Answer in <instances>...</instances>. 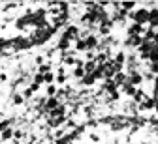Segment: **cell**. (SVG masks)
Returning a JSON list of instances; mask_svg holds the SVG:
<instances>
[{
  "mask_svg": "<svg viewBox=\"0 0 158 144\" xmlns=\"http://www.w3.org/2000/svg\"><path fill=\"white\" fill-rule=\"evenodd\" d=\"M124 8H134V2H124Z\"/></svg>",
  "mask_w": 158,
  "mask_h": 144,
  "instance_id": "obj_3",
  "label": "cell"
},
{
  "mask_svg": "<svg viewBox=\"0 0 158 144\" xmlns=\"http://www.w3.org/2000/svg\"><path fill=\"white\" fill-rule=\"evenodd\" d=\"M135 23H139V25H145V23H149V11H147L145 8H141L139 11L135 13Z\"/></svg>",
  "mask_w": 158,
  "mask_h": 144,
  "instance_id": "obj_1",
  "label": "cell"
},
{
  "mask_svg": "<svg viewBox=\"0 0 158 144\" xmlns=\"http://www.w3.org/2000/svg\"><path fill=\"white\" fill-rule=\"evenodd\" d=\"M149 23L152 26H158V8H154V10L149 11Z\"/></svg>",
  "mask_w": 158,
  "mask_h": 144,
  "instance_id": "obj_2",
  "label": "cell"
}]
</instances>
